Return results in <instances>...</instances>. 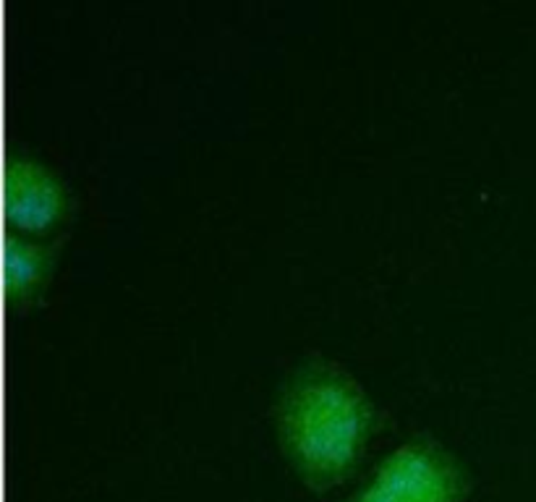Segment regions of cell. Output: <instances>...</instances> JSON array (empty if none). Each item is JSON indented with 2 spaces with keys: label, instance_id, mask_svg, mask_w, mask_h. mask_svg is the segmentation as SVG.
Masks as SVG:
<instances>
[{
  "label": "cell",
  "instance_id": "1",
  "mask_svg": "<svg viewBox=\"0 0 536 502\" xmlns=\"http://www.w3.org/2000/svg\"><path fill=\"white\" fill-rule=\"evenodd\" d=\"M275 427L296 473L324 492L351 476L379 429V411L345 369L309 356L280 385Z\"/></svg>",
  "mask_w": 536,
  "mask_h": 502
},
{
  "label": "cell",
  "instance_id": "2",
  "mask_svg": "<svg viewBox=\"0 0 536 502\" xmlns=\"http://www.w3.org/2000/svg\"><path fill=\"white\" fill-rule=\"evenodd\" d=\"M466 466L429 434H413L375 466L343 502H466Z\"/></svg>",
  "mask_w": 536,
  "mask_h": 502
},
{
  "label": "cell",
  "instance_id": "3",
  "mask_svg": "<svg viewBox=\"0 0 536 502\" xmlns=\"http://www.w3.org/2000/svg\"><path fill=\"white\" fill-rule=\"evenodd\" d=\"M3 210L16 230H47L71 210V189L37 155L11 150L3 168Z\"/></svg>",
  "mask_w": 536,
  "mask_h": 502
},
{
  "label": "cell",
  "instance_id": "4",
  "mask_svg": "<svg viewBox=\"0 0 536 502\" xmlns=\"http://www.w3.org/2000/svg\"><path fill=\"white\" fill-rule=\"evenodd\" d=\"M55 241L8 228L3 238V285L11 301H24L42 288L55 262Z\"/></svg>",
  "mask_w": 536,
  "mask_h": 502
}]
</instances>
